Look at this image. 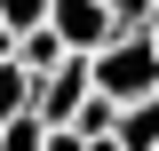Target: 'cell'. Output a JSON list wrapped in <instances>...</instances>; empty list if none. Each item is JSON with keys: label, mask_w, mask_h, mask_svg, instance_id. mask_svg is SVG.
<instances>
[{"label": "cell", "mask_w": 159, "mask_h": 151, "mask_svg": "<svg viewBox=\"0 0 159 151\" xmlns=\"http://www.w3.org/2000/svg\"><path fill=\"white\" fill-rule=\"evenodd\" d=\"M0 24L24 32V24H48V0H0Z\"/></svg>", "instance_id": "obj_6"}, {"label": "cell", "mask_w": 159, "mask_h": 151, "mask_svg": "<svg viewBox=\"0 0 159 151\" xmlns=\"http://www.w3.org/2000/svg\"><path fill=\"white\" fill-rule=\"evenodd\" d=\"M64 56H72V48L56 40V24H24V32H16V56H8V64H24V72H48V64H64Z\"/></svg>", "instance_id": "obj_4"}, {"label": "cell", "mask_w": 159, "mask_h": 151, "mask_svg": "<svg viewBox=\"0 0 159 151\" xmlns=\"http://www.w3.org/2000/svg\"><path fill=\"white\" fill-rule=\"evenodd\" d=\"M80 95H88V56H64V64H48V72H32V112L48 119V127H72Z\"/></svg>", "instance_id": "obj_2"}, {"label": "cell", "mask_w": 159, "mask_h": 151, "mask_svg": "<svg viewBox=\"0 0 159 151\" xmlns=\"http://www.w3.org/2000/svg\"><path fill=\"white\" fill-rule=\"evenodd\" d=\"M111 16H119V24H135V16H143V0H111Z\"/></svg>", "instance_id": "obj_8"}, {"label": "cell", "mask_w": 159, "mask_h": 151, "mask_svg": "<svg viewBox=\"0 0 159 151\" xmlns=\"http://www.w3.org/2000/svg\"><path fill=\"white\" fill-rule=\"evenodd\" d=\"M40 151H88V135H80V127H48V135H40Z\"/></svg>", "instance_id": "obj_7"}, {"label": "cell", "mask_w": 159, "mask_h": 151, "mask_svg": "<svg viewBox=\"0 0 159 151\" xmlns=\"http://www.w3.org/2000/svg\"><path fill=\"white\" fill-rule=\"evenodd\" d=\"M135 24H143V32L159 40V0H143V16H135Z\"/></svg>", "instance_id": "obj_9"}, {"label": "cell", "mask_w": 159, "mask_h": 151, "mask_svg": "<svg viewBox=\"0 0 159 151\" xmlns=\"http://www.w3.org/2000/svg\"><path fill=\"white\" fill-rule=\"evenodd\" d=\"M88 88H103L111 103L159 95V40L143 32V24H119L103 48H88Z\"/></svg>", "instance_id": "obj_1"}, {"label": "cell", "mask_w": 159, "mask_h": 151, "mask_svg": "<svg viewBox=\"0 0 159 151\" xmlns=\"http://www.w3.org/2000/svg\"><path fill=\"white\" fill-rule=\"evenodd\" d=\"M8 56H16V32H8V24H0V64H8Z\"/></svg>", "instance_id": "obj_10"}, {"label": "cell", "mask_w": 159, "mask_h": 151, "mask_svg": "<svg viewBox=\"0 0 159 151\" xmlns=\"http://www.w3.org/2000/svg\"><path fill=\"white\" fill-rule=\"evenodd\" d=\"M48 24H56V40L72 48V56H88V48H103V40L119 32L111 0H48Z\"/></svg>", "instance_id": "obj_3"}, {"label": "cell", "mask_w": 159, "mask_h": 151, "mask_svg": "<svg viewBox=\"0 0 159 151\" xmlns=\"http://www.w3.org/2000/svg\"><path fill=\"white\" fill-rule=\"evenodd\" d=\"M16 103H32V72L24 64H0V119L16 112Z\"/></svg>", "instance_id": "obj_5"}, {"label": "cell", "mask_w": 159, "mask_h": 151, "mask_svg": "<svg viewBox=\"0 0 159 151\" xmlns=\"http://www.w3.org/2000/svg\"><path fill=\"white\" fill-rule=\"evenodd\" d=\"M88 151H119V135H88Z\"/></svg>", "instance_id": "obj_11"}]
</instances>
